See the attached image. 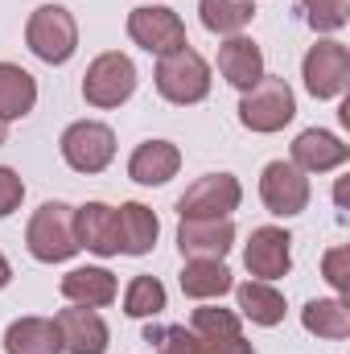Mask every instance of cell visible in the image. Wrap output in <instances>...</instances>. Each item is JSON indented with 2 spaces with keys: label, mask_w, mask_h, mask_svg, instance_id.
<instances>
[{
  "label": "cell",
  "mask_w": 350,
  "mask_h": 354,
  "mask_svg": "<svg viewBox=\"0 0 350 354\" xmlns=\"http://www.w3.org/2000/svg\"><path fill=\"white\" fill-rule=\"evenodd\" d=\"M25 248L33 260L42 264H66L79 252V235H75V206L66 202H46L33 210L29 227H25Z\"/></svg>",
  "instance_id": "cell-1"
},
{
  "label": "cell",
  "mask_w": 350,
  "mask_h": 354,
  "mask_svg": "<svg viewBox=\"0 0 350 354\" xmlns=\"http://www.w3.org/2000/svg\"><path fill=\"white\" fill-rule=\"evenodd\" d=\"M153 79H157L161 99H169L177 107L202 103V99L210 95V66H206V58H202L194 46H177L169 54H161Z\"/></svg>",
  "instance_id": "cell-2"
},
{
  "label": "cell",
  "mask_w": 350,
  "mask_h": 354,
  "mask_svg": "<svg viewBox=\"0 0 350 354\" xmlns=\"http://www.w3.org/2000/svg\"><path fill=\"white\" fill-rule=\"evenodd\" d=\"M25 46H29L42 62H50V66L71 62L75 50H79V25H75L71 8H62V4H42V8H33V17H29V25H25Z\"/></svg>",
  "instance_id": "cell-3"
},
{
  "label": "cell",
  "mask_w": 350,
  "mask_h": 354,
  "mask_svg": "<svg viewBox=\"0 0 350 354\" xmlns=\"http://www.w3.org/2000/svg\"><path fill=\"white\" fill-rule=\"evenodd\" d=\"M293 115H297L293 87L276 75H264L260 83L252 91H243V99H239V124L248 132H260V136L280 132L284 124H293Z\"/></svg>",
  "instance_id": "cell-4"
},
{
  "label": "cell",
  "mask_w": 350,
  "mask_h": 354,
  "mask_svg": "<svg viewBox=\"0 0 350 354\" xmlns=\"http://www.w3.org/2000/svg\"><path fill=\"white\" fill-rule=\"evenodd\" d=\"M132 91H136V66L120 50L99 54L83 75V99L91 107H120L132 99Z\"/></svg>",
  "instance_id": "cell-5"
},
{
  "label": "cell",
  "mask_w": 350,
  "mask_h": 354,
  "mask_svg": "<svg viewBox=\"0 0 350 354\" xmlns=\"http://www.w3.org/2000/svg\"><path fill=\"white\" fill-rule=\"evenodd\" d=\"M62 161L75 174H103L116 161V132L99 120H79L62 132Z\"/></svg>",
  "instance_id": "cell-6"
},
{
  "label": "cell",
  "mask_w": 350,
  "mask_h": 354,
  "mask_svg": "<svg viewBox=\"0 0 350 354\" xmlns=\"http://www.w3.org/2000/svg\"><path fill=\"white\" fill-rule=\"evenodd\" d=\"M239 202H243L239 177L206 174L177 198V214L181 218H231V210H239Z\"/></svg>",
  "instance_id": "cell-7"
},
{
  "label": "cell",
  "mask_w": 350,
  "mask_h": 354,
  "mask_svg": "<svg viewBox=\"0 0 350 354\" xmlns=\"http://www.w3.org/2000/svg\"><path fill=\"white\" fill-rule=\"evenodd\" d=\"M301 79L313 99H338L350 83V50L342 41H317L309 46L301 62Z\"/></svg>",
  "instance_id": "cell-8"
},
{
  "label": "cell",
  "mask_w": 350,
  "mask_h": 354,
  "mask_svg": "<svg viewBox=\"0 0 350 354\" xmlns=\"http://www.w3.org/2000/svg\"><path fill=\"white\" fill-rule=\"evenodd\" d=\"M128 37L140 50L157 54V58L177 50V46H190L181 17H177L174 8H165V4H140V8H132L128 12Z\"/></svg>",
  "instance_id": "cell-9"
},
{
  "label": "cell",
  "mask_w": 350,
  "mask_h": 354,
  "mask_svg": "<svg viewBox=\"0 0 350 354\" xmlns=\"http://www.w3.org/2000/svg\"><path fill=\"white\" fill-rule=\"evenodd\" d=\"M260 198L268 214L276 218H293L309 206V177L301 174L293 161H272L260 174Z\"/></svg>",
  "instance_id": "cell-10"
},
{
  "label": "cell",
  "mask_w": 350,
  "mask_h": 354,
  "mask_svg": "<svg viewBox=\"0 0 350 354\" xmlns=\"http://www.w3.org/2000/svg\"><path fill=\"white\" fill-rule=\"evenodd\" d=\"M243 264L256 280H268V284L288 276V268H293V235L284 227H256L252 243L243 252Z\"/></svg>",
  "instance_id": "cell-11"
},
{
  "label": "cell",
  "mask_w": 350,
  "mask_h": 354,
  "mask_svg": "<svg viewBox=\"0 0 350 354\" xmlns=\"http://www.w3.org/2000/svg\"><path fill=\"white\" fill-rule=\"evenodd\" d=\"M231 243H235L231 218H181L177 227V248L185 260H223Z\"/></svg>",
  "instance_id": "cell-12"
},
{
  "label": "cell",
  "mask_w": 350,
  "mask_h": 354,
  "mask_svg": "<svg viewBox=\"0 0 350 354\" xmlns=\"http://www.w3.org/2000/svg\"><path fill=\"white\" fill-rule=\"evenodd\" d=\"M54 322H58L66 354H107V346H111V330H107V322L95 309L75 305V309H62Z\"/></svg>",
  "instance_id": "cell-13"
},
{
  "label": "cell",
  "mask_w": 350,
  "mask_h": 354,
  "mask_svg": "<svg viewBox=\"0 0 350 354\" xmlns=\"http://www.w3.org/2000/svg\"><path fill=\"white\" fill-rule=\"evenodd\" d=\"M75 235L79 248H87L95 256H120V214L107 202H87L75 206Z\"/></svg>",
  "instance_id": "cell-14"
},
{
  "label": "cell",
  "mask_w": 350,
  "mask_h": 354,
  "mask_svg": "<svg viewBox=\"0 0 350 354\" xmlns=\"http://www.w3.org/2000/svg\"><path fill=\"white\" fill-rule=\"evenodd\" d=\"M350 149L326 128H309L293 140V165L301 174H330L338 165H347Z\"/></svg>",
  "instance_id": "cell-15"
},
{
  "label": "cell",
  "mask_w": 350,
  "mask_h": 354,
  "mask_svg": "<svg viewBox=\"0 0 350 354\" xmlns=\"http://www.w3.org/2000/svg\"><path fill=\"white\" fill-rule=\"evenodd\" d=\"M219 71H223V79H227L231 87L252 91L264 79V54H260V46H256L252 37H243V33L227 37V41L219 46Z\"/></svg>",
  "instance_id": "cell-16"
},
{
  "label": "cell",
  "mask_w": 350,
  "mask_h": 354,
  "mask_svg": "<svg viewBox=\"0 0 350 354\" xmlns=\"http://www.w3.org/2000/svg\"><path fill=\"white\" fill-rule=\"evenodd\" d=\"M181 169V149L169 140H145L136 145V153L128 157V177L136 185H165Z\"/></svg>",
  "instance_id": "cell-17"
},
{
  "label": "cell",
  "mask_w": 350,
  "mask_h": 354,
  "mask_svg": "<svg viewBox=\"0 0 350 354\" xmlns=\"http://www.w3.org/2000/svg\"><path fill=\"white\" fill-rule=\"evenodd\" d=\"M62 297L83 309H103L120 297V284L107 268H71L62 276Z\"/></svg>",
  "instance_id": "cell-18"
},
{
  "label": "cell",
  "mask_w": 350,
  "mask_h": 354,
  "mask_svg": "<svg viewBox=\"0 0 350 354\" xmlns=\"http://www.w3.org/2000/svg\"><path fill=\"white\" fill-rule=\"evenodd\" d=\"M4 351L8 354H62L58 322H50V317H17L4 330Z\"/></svg>",
  "instance_id": "cell-19"
},
{
  "label": "cell",
  "mask_w": 350,
  "mask_h": 354,
  "mask_svg": "<svg viewBox=\"0 0 350 354\" xmlns=\"http://www.w3.org/2000/svg\"><path fill=\"white\" fill-rule=\"evenodd\" d=\"M116 214H120V252L124 256H149L157 248V235H161L157 214L145 202H124Z\"/></svg>",
  "instance_id": "cell-20"
},
{
  "label": "cell",
  "mask_w": 350,
  "mask_h": 354,
  "mask_svg": "<svg viewBox=\"0 0 350 354\" xmlns=\"http://www.w3.org/2000/svg\"><path fill=\"white\" fill-rule=\"evenodd\" d=\"M37 103V79L25 66L0 62V124L8 120H25Z\"/></svg>",
  "instance_id": "cell-21"
},
{
  "label": "cell",
  "mask_w": 350,
  "mask_h": 354,
  "mask_svg": "<svg viewBox=\"0 0 350 354\" xmlns=\"http://www.w3.org/2000/svg\"><path fill=\"white\" fill-rule=\"evenodd\" d=\"M301 326L317 338L342 342V338H350V305L342 297H317L301 309Z\"/></svg>",
  "instance_id": "cell-22"
},
{
  "label": "cell",
  "mask_w": 350,
  "mask_h": 354,
  "mask_svg": "<svg viewBox=\"0 0 350 354\" xmlns=\"http://www.w3.org/2000/svg\"><path fill=\"white\" fill-rule=\"evenodd\" d=\"M231 288H235V280L223 260H185V268H181V292L194 301H214Z\"/></svg>",
  "instance_id": "cell-23"
},
{
  "label": "cell",
  "mask_w": 350,
  "mask_h": 354,
  "mask_svg": "<svg viewBox=\"0 0 350 354\" xmlns=\"http://www.w3.org/2000/svg\"><path fill=\"white\" fill-rule=\"evenodd\" d=\"M198 17L210 33L219 37H235L252 25L256 17V0H198Z\"/></svg>",
  "instance_id": "cell-24"
},
{
  "label": "cell",
  "mask_w": 350,
  "mask_h": 354,
  "mask_svg": "<svg viewBox=\"0 0 350 354\" xmlns=\"http://www.w3.org/2000/svg\"><path fill=\"white\" fill-rule=\"evenodd\" d=\"M235 297H239L243 317H252L256 326H280L284 322V297L268 280H243L235 288Z\"/></svg>",
  "instance_id": "cell-25"
},
{
  "label": "cell",
  "mask_w": 350,
  "mask_h": 354,
  "mask_svg": "<svg viewBox=\"0 0 350 354\" xmlns=\"http://www.w3.org/2000/svg\"><path fill=\"white\" fill-rule=\"evenodd\" d=\"M165 301L169 297H165V284L157 276H136L128 284V292H124V313L136 317V322H145V317H157L165 309Z\"/></svg>",
  "instance_id": "cell-26"
},
{
  "label": "cell",
  "mask_w": 350,
  "mask_h": 354,
  "mask_svg": "<svg viewBox=\"0 0 350 354\" xmlns=\"http://www.w3.org/2000/svg\"><path fill=\"white\" fill-rule=\"evenodd\" d=\"M145 342H153V354H202L198 346V334L185 330V326H149Z\"/></svg>",
  "instance_id": "cell-27"
},
{
  "label": "cell",
  "mask_w": 350,
  "mask_h": 354,
  "mask_svg": "<svg viewBox=\"0 0 350 354\" xmlns=\"http://www.w3.org/2000/svg\"><path fill=\"white\" fill-rule=\"evenodd\" d=\"M194 334H198V338H223V334H239V317H235L231 309L202 305V309H194Z\"/></svg>",
  "instance_id": "cell-28"
},
{
  "label": "cell",
  "mask_w": 350,
  "mask_h": 354,
  "mask_svg": "<svg viewBox=\"0 0 350 354\" xmlns=\"http://www.w3.org/2000/svg\"><path fill=\"white\" fill-rule=\"evenodd\" d=\"M305 4V17L317 33H334L347 25V0H301Z\"/></svg>",
  "instance_id": "cell-29"
},
{
  "label": "cell",
  "mask_w": 350,
  "mask_h": 354,
  "mask_svg": "<svg viewBox=\"0 0 350 354\" xmlns=\"http://www.w3.org/2000/svg\"><path fill=\"white\" fill-rule=\"evenodd\" d=\"M322 276L334 292H350V248H330L322 256Z\"/></svg>",
  "instance_id": "cell-30"
},
{
  "label": "cell",
  "mask_w": 350,
  "mask_h": 354,
  "mask_svg": "<svg viewBox=\"0 0 350 354\" xmlns=\"http://www.w3.org/2000/svg\"><path fill=\"white\" fill-rule=\"evenodd\" d=\"M21 198H25V181L12 174L8 165H0V218H8L21 206Z\"/></svg>",
  "instance_id": "cell-31"
},
{
  "label": "cell",
  "mask_w": 350,
  "mask_h": 354,
  "mask_svg": "<svg viewBox=\"0 0 350 354\" xmlns=\"http://www.w3.org/2000/svg\"><path fill=\"white\" fill-rule=\"evenodd\" d=\"M202 354H256V346L243 334H223V338H198Z\"/></svg>",
  "instance_id": "cell-32"
},
{
  "label": "cell",
  "mask_w": 350,
  "mask_h": 354,
  "mask_svg": "<svg viewBox=\"0 0 350 354\" xmlns=\"http://www.w3.org/2000/svg\"><path fill=\"white\" fill-rule=\"evenodd\" d=\"M8 280H12V264H8L4 252H0V288H8Z\"/></svg>",
  "instance_id": "cell-33"
},
{
  "label": "cell",
  "mask_w": 350,
  "mask_h": 354,
  "mask_svg": "<svg viewBox=\"0 0 350 354\" xmlns=\"http://www.w3.org/2000/svg\"><path fill=\"white\" fill-rule=\"evenodd\" d=\"M4 140H8V124H0V145H4Z\"/></svg>",
  "instance_id": "cell-34"
}]
</instances>
